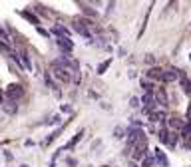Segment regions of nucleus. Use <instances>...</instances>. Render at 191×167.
Segmentation results:
<instances>
[{
	"mask_svg": "<svg viewBox=\"0 0 191 167\" xmlns=\"http://www.w3.org/2000/svg\"><path fill=\"white\" fill-rule=\"evenodd\" d=\"M52 74L58 78L60 82H64V84H70L72 82V72L70 68H64L60 66V64H52Z\"/></svg>",
	"mask_w": 191,
	"mask_h": 167,
	"instance_id": "1",
	"label": "nucleus"
},
{
	"mask_svg": "<svg viewBox=\"0 0 191 167\" xmlns=\"http://www.w3.org/2000/svg\"><path fill=\"white\" fill-rule=\"evenodd\" d=\"M131 147H134V151H131V157H134L135 161H139V159L145 157V153H147V143H145V139H141V141L134 143Z\"/></svg>",
	"mask_w": 191,
	"mask_h": 167,
	"instance_id": "2",
	"label": "nucleus"
},
{
	"mask_svg": "<svg viewBox=\"0 0 191 167\" xmlns=\"http://www.w3.org/2000/svg\"><path fill=\"white\" fill-rule=\"evenodd\" d=\"M22 95H24V88L20 86V84H10V86L6 88V98H8V100L18 101Z\"/></svg>",
	"mask_w": 191,
	"mask_h": 167,
	"instance_id": "3",
	"label": "nucleus"
},
{
	"mask_svg": "<svg viewBox=\"0 0 191 167\" xmlns=\"http://www.w3.org/2000/svg\"><path fill=\"white\" fill-rule=\"evenodd\" d=\"M56 44H58V48L62 50V54H72V50H74V42H72L70 38H66V36H58Z\"/></svg>",
	"mask_w": 191,
	"mask_h": 167,
	"instance_id": "4",
	"label": "nucleus"
},
{
	"mask_svg": "<svg viewBox=\"0 0 191 167\" xmlns=\"http://www.w3.org/2000/svg\"><path fill=\"white\" fill-rule=\"evenodd\" d=\"M179 74L181 72L179 70H175V68H167V70H161V82H175V80H179Z\"/></svg>",
	"mask_w": 191,
	"mask_h": 167,
	"instance_id": "5",
	"label": "nucleus"
},
{
	"mask_svg": "<svg viewBox=\"0 0 191 167\" xmlns=\"http://www.w3.org/2000/svg\"><path fill=\"white\" fill-rule=\"evenodd\" d=\"M72 28L76 30V32H80L82 36H84V38L92 40V34H90V30H88V26H86V24H82V22H80V20H78V18L74 20V24H72Z\"/></svg>",
	"mask_w": 191,
	"mask_h": 167,
	"instance_id": "6",
	"label": "nucleus"
},
{
	"mask_svg": "<svg viewBox=\"0 0 191 167\" xmlns=\"http://www.w3.org/2000/svg\"><path fill=\"white\" fill-rule=\"evenodd\" d=\"M141 139H145V133H143L141 129H131V131H129V137H128V143L134 145V143L141 141Z\"/></svg>",
	"mask_w": 191,
	"mask_h": 167,
	"instance_id": "7",
	"label": "nucleus"
},
{
	"mask_svg": "<svg viewBox=\"0 0 191 167\" xmlns=\"http://www.w3.org/2000/svg\"><path fill=\"white\" fill-rule=\"evenodd\" d=\"M179 84H181V88H183V94L189 95V94H191V82L187 80L185 74H179Z\"/></svg>",
	"mask_w": 191,
	"mask_h": 167,
	"instance_id": "8",
	"label": "nucleus"
},
{
	"mask_svg": "<svg viewBox=\"0 0 191 167\" xmlns=\"http://www.w3.org/2000/svg\"><path fill=\"white\" fill-rule=\"evenodd\" d=\"M52 32L56 34V36H66V38H70V30H68L66 26H62V24H54Z\"/></svg>",
	"mask_w": 191,
	"mask_h": 167,
	"instance_id": "9",
	"label": "nucleus"
},
{
	"mask_svg": "<svg viewBox=\"0 0 191 167\" xmlns=\"http://www.w3.org/2000/svg\"><path fill=\"white\" fill-rule=\"evenodd\" d=\"M183 124H185V121H183L181 117H177V115H173V117L169 119V127H171L173 131H179V129L183 127Z\"/></svg>",
	"mask_w": 191,
	"mask_h": 167,
	"instance_id": "10",
	"label": "nucleus"
},
{
	"mask_svg": "<svg viewBox=\"0 0 191 167\" xmlns=\"http://www.w3.org/2000/svg\"><path fill=\"white\" fill-rule=\"evenodd\" d=\"M155 100H157V104H161V105H167V94H165V90L163 88H159L157 92H155Z\"/></svg>",
	"mask_w": 191,
	"mask_h": 167,
	"instance_id": "11",
	"label": "nucleus"
},
{
	"mask_svg": "<svg viewBox=\"0 0 191 167\" xmlns=\"http://www.w3.org/2000/svg\"><path fill=\"white\" fill-rule=\"evenodd\" d=\"M155 159H157V161L161 163L163 167H169V161H167V155H165V153H163V151H161V149H159V147L155 149Z\"/></svg>",
	"mask_w": 191,
	"mask_h": 167,
	"instance_id": "12",
	"label": "nucleus"
},
{
	"mask_svg": "<svg viewBox=\"0 0 191 167\" xmlns=\"http://www.w3.org/2000/svg\"><path fill=\"white\" fill-rule=\"evenodd\" d=\"M147 78H149V80H159V82H161V70H159V68H151V70H147Z\"/></svg>",
	"mask_w": 191,
	"mask_h": 167,
	"instance_id": "13",
	"label": "nucleus"
},
{
	"mask_svg": "<svg viewBox=\"0 0 191 167\" xmlns=\"http://www.w3.org/2000/svg\"><path fill=\"white\" fill-rule=\"evenodd\" d=\"M163 119H165V114H163V111H151V114H149V121H157V124H161Z\"/></svg>",
	"mask_w": 191,
	"mask_h": 167,
	"instance_id": "14",
	"label": "nucleus"
},
{
	"mask_svg": "<svg viewBox=\"0 0 191 167\" xmlns=\"http://www.w3.org/2000/svg\"><path fill=\"white\" fill-rule=\"evenodd\" d=\"M2 105H4V110L8 111V114H16V104H14V100H6V101H2Z\"/></svg>",
	"mask_w": 191,
	"mask_h": 167,
	"instance_id": "15",
	"label": "nucleus"
},
{
	"mask_svg": "<svg viewBox=\"0 0 191 167\" xmlns=\"http://www.w3.org/2000/svg\"><path fill=\"white\" fill-rule=\"evenodd\" d=\"M159 141H161L163 145H169V129H161V131H159Z\"/></svg>",
	"mask_w": 191,
	"mask_h": 167,
	"instance_id": "16",
	"label": "nucleus"
},
{
	"mask_svg": "<svg viewBox=\"0 0 191 167\" xmlns=\"http://www.w3.org/2000/svg\"><path fill=\"white\" fill-rule=\"evenodd\" d=\"M153 165H155V157L145 153V159H143V167H153Z\"/></svg>",
	"mask_w": 191,
	"mask_h": 167,
	"instance_id": "17",
	"label": "nucleus"
},
{
	"mask_svg": "<svg viewBox=\"0 0 191 167\" xmlns=\"http://www.w3.org/2000/svg\"><path fill=\"white\" fill-rule=\"evenodd\" d=\"M20 14H22L24 18L28 20V22H32V24H40V20L36 18V16H34V14H30V12H20Z\"/></svg>",
	"mask_w": 191,
	"mask_h": 167,
	"instance_id": "18",
	"label": "nucleus"
},
{
	"mask_svg": "<svg viewBox=\"0 0 191 167\" xmlns=\"http://www.w3.org/2000/svg\"><path fill=\"white\" fill-rule=\"evenodd\" d=\"M110 64H112V60H105L104 64H100V66H98V74H104V72L110 68Z\"/></svg>",
	"mask_w": 191,
	"mask_h": 167,
	"instance_id": "19",
	"label": "nucleus"
},
{
	"mask_svg": "<svg viewBox=\"0 0 191 167\" xmlns=\"http://www.w3.org/2000/svg\"><path fill=\"white\" fill-rule=\"evenodd\" d=\"M82 135H84V131H80V133H78V135H76V137L72 139V141H70V143H68V147H74V145H76V143H78V141H80V139H82Z\"/></svg>",
	"mask_w": 191,
	"mask_h": 167,
	"instance_id": "20",
	"label": "nucleus"
},
{
	"mask_svg": "<svg viewBox=\"0 0 191 167\" xmlns=\"http://www.w3.org/2000/svg\"><path fill=\"white\" fill-rule=\"evenodd\" d=\"M181 141H183V147L191 149V135H187V137H181Z\"/></svg>",
	"mask_w": 191,
	"mask_h": 167,
	"instance_id": "21",
	"label": "nucleus"
},
{
	"mask_svg": "<svg viewBox=\"0 0 191 167\" xmlns=\"http://www.w3.org/2000/svg\"><path fill=\"white\" fill-rule=\"evenodd\" d=\"M114 133H115V137H124L125 129H124V127H115V131H114Z\"/></svg>",
	"mask_w": 191,
	"mask_h": 167,
	"instance_id": "22",
	"label": "nucleus"
},
{
	"mask_svg": "<svg viewBox=\"0 0 191 167\" xmlns=\"http://www.w3.org/2000/svg\"><path fill=\"white\" fill-rule=\"evenodd\" d=\"M143 90H145V92H153V84H147V82H143Z\"/></svg>",
	"mask_w": 191,
	"mask_h": 167,
	"instance_id": "23",
	"label": "nucleus"
},
{
	"mask_svg": "<svg viewBox=\"0 0 191 167\" xmlns=\"http://www.w3.org/2000/svg\"><path fill=\"white\" fill-rule=\"evenodd\" d=\"M46 84H48V88H54L52 80H50V74H46Z\"/></svg>",
	"mask_w": 191,
	"mask_h": 167,
	"instance_id": "24",
	"label": "nucleus"
},
{
	"mask_svg": "<svg viewBox=\"0 0 191 167\" xmlns=\"http://www.w3.org/2000/svg\"><path fill=\"white\" fill-rule=\"evenodd\" d=\"M145 62H147V64H153V62H155V58H153V56H151V54H149V56H147V58H145Z\"/></svg>",
	"mask_w": 191,
	"mask_h": 167,
	"instance_id": "25",
	"label": "nucleus"
},
{
	"mask_svg": "<svg viewBox=\"0 0 191 167\" xmlns=\"http://www.w3.org/2000/svg\"><path fill=\"white\" fill-rule=\"evenodd\" d=\"M131 105H134V108H138V105H139V100H138V98H131Z\"/></svg>",
	"mask_w": 191,
	"mask_h": 167,
	"instance_id": "26",
	"label": "nucleus"
},
{
	"mask_svg": "<svg viewBox=\"0 0 191 167\" xmlns=\"http://www.w3.org/2000/svg\"><path fill=\"white\" fill-rule=\"evenodd\" d=\"M175 2H177V0H169V2H167V6H165V8H173V4H175Z\"/></svg>",
	"mask_w": 191,
	"mask_h": 167,
	"instance_id": "27",
	"label": "nucleus"
},
{
	"mask_svg": "<svg viewBox=\"0 0 191 167\" xmlns=\"http://www.w3.org/2000/svg\"><path fill=\"white\" fill-rule=\"evenodd\" d=\"M187 119H191V104H189V108H187Z\"/></svg>",
	"mask_w": 191,
	"mask_h": 167,
	"instance_id": "28",
	"label": "nucleus"
},
{
	"mask_svg": "<svg viewBox=\"0 0 191 167\" xmlns=\"http://www.w3.org/2000/svg\"><path fill=\"white\" fill-rule=\"evenodd\" d=\"M22 167H28V165H22Z\"/></svg>",
	"mask_w": 191,
	"mask_h": 167,
	"instance_id": "29",
	"label": "nucleus"
}]
</instances>
